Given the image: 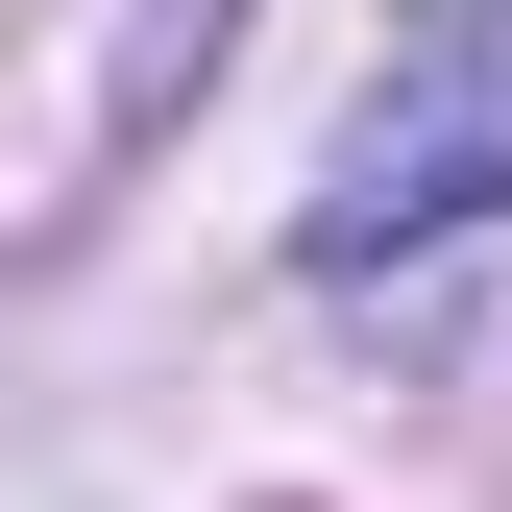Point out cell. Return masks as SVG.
Instances as JSON below:
<instances>
[{
    "mask_svg": "<svg viewBox=\"0 0 512 512\" xmlns=\"http://www.w3.org/2000/svg\"><path fill=\"white\" fill-rule=\"evenodd\" d=\"M464 220H512V0H415L293 244L317 269H415V244H464Z\"/></svg>",
    "mask_w": 512,
    "mask_h": 512,
    "instance_id": "6da1fadb",
    "label": "cell"
}]
</instances>
